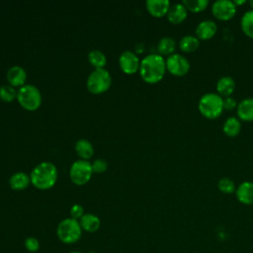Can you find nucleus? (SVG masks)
<instances>
[{
  "label": "nucleus",
  "mask_w": 253,
  "mask_h": 253,
  "mask_svg": "<svg viewBox=\"0 0 253 253\" xmlns=\"http://www.w3.org/2000/svg\"><path fill=\"white\" fill-rule=\"evenodd\" d=\"M166 72V61L162 55L151 53L146 55L139 66L141 78L150 84L159 82Z\"/></svg>",
  "instance_id": "f257e3e1"
},
{
  "label": "nucleus",
  "mask_w": 253,
  "mask_h": 253,
  "mask_svg": "<svg viewBox=\"0 0 253 253\" xmlns=\"http://www.w3.org/2000/svg\"><path fill=\"white\" fill-rule=\"evenodd\" d=\"M32 184L40 190L51 188L57 180V169L50 162H42L37 165L30 176Z\"/></svg>",
  "instance_id": "f03ea898"
},
{
  "label": "nucleus",
  "mask_w": 253,
  "mask_h": 253,
  "mask_svg": "<svg viewBox=\"0 0 253 253\" xmlns=\"http://www.w3.org/2000/svg\"><path fill=\"white\" fill-rule=\"evenodd\" d=\"M82 228L77 219L67 217L62 219L56 227V235L60 242L66 245L75 244L82 236Z\"/></svg>",
  "instance_id": "7ed1b4c3"
},
{
  "label": "nucleus",
  "mask_w": 253,
  "mask_h": 253,
  "mask_svg": "<svg viewBox=\"0 0 253 253\" xmlns=\"http://www.w3.org/2000/svg\"><path fill=\"white\" fill-rule=\"evenodd\" d=\"M198 109L205 118L210 120L216 119L223 111V98L217 93H206L200 98Z\"/></svg>",
  "instance_id": "20e7f679"
},
{
  "label": "nucleus",
  "mask_w": 253,
  "mask_h": 253,
  "mask_svg": "<svg viewBox=\"0 0 253 253\" xmlns=\"http://www.w3.org/2000/svg\"><path fill=\"white\" fill-rule=\"evenodd\" d=\"M17 99L20 105L28 111L37 110L42 103V95L40 90L31 84L20 87L19 91L17 92Z\"/></svg>",
  "instance_id": "39448f33"
},
{
  "label": "nucleus",
  "mask_w": 253,
  "mask_h": 253,
  "mask_svg": "<svg viewBox=\"0 0 253 253\" xmlns=\"http://www.w3.org/2000/svg\"><path fill=\"white\" fill-rule=\"evenodd\" d=\"M111 83L110 73L104 68H96L88 76L87 88L93 94H101L110 88Z\"/></svg>",
  "instance_id": "423d86ee"
},
{
  "label": "nucleus",
  "mask_w": 253,
  "mask_h": 253,
  "mask_svg": "<svg viewBox=\"0 0 253 253\" xmlns=\"http://www.w3.org/2000/svg\"><path fill=\"white\" fill-rule=\"evenodd\" d=\"M92 164L84 159L75 161L70 167V178L76 185L86 184L92 177Z\"/></svg>",
  "instance_id": "0eeeda50"
},
{
  "label": "nucleus",
  "mask_w": 253,
  "mask_h": 253,
  "mask_svg": "<svg viewBox=\"0 0 253 253\" xmlns=\"http://www.w3.org/2000/svg\"><path fill=\"white\" fill-rule=\"evenodd\" d=\"M166 69L172 75L184 76L190 70V62L185 56L179 53H173L166 59Z\"/></svg>",
  "instance_id": "6e6552de"
},
{
  "label": "nucleus",
  "mask_w": 253,
  "mask_h": 253,
  "mask_svg": "<svg viewBox=\"0 0 253 253\" xmlns=\"http://www.w3.org/2000/svg\"><path fill=\"white\" fill-rule=\"evenodd\" d=\"M211 13L216 19L227 21L234 17L236 5L230 0H216L211 5Z\"/></svg>",
  "instance_id": "1a4fd4ad"
},
{
  "label": "nucleus",
  "mask_w": 253,
  "mask_h": 253,
  "mask_svg": "<svg viewBox=\"0 0 253 253\" xmlns=\"http://www.w3.org/2000/svg\"><path fill=\"white\" fill-rule=\"evenodd\" d=\"M119 62L122 70L126 74L135 73L140 66V61L137 55L130 50H125L121 54Z\"/></svg>",
  "instance_id": "9d476101"
},
{
  "label": "nucleus",
  "mask_w": 253,
  "mask_h": 253,
  "mask_svg": "<svg viewBox=\"0 0 253 253\" xmlns=\"http://www.w3.org/2000/svg\"><path fill=\"white\" fill-rule=\"evenodd\" d=\"M217 31V26L212 20H204L196 28V37L202 41L211 39Z\"/></svg>",
  "instance_id": "9b49d317"
},
{
  "label": "nucleus",
  "mask_w": 253,
  "mask_h": 253,
  "mask_svg": "<svg viewBox=\"0 0 253 253\" xmlns=\"http://www.w3.org/2000/svg\"><path fill=\"white\" fill-rule=\"evenodd\" d=\"M235 194L239 203L246 206L253 205V182L251 181L242 182L236 188Z\"/></svg>",
  "instance_id": "f8f14e48"
},
{
  "label": "nucleus",
  "mask_w": 253,
  "mask_h": 253,
  "mask_svg": "<svg viewBox=\"0 0 253 253\" xmlns=\"http://www.w3.org/2000/svg\"><path fill=\"white\" fill-rule=\"evenodd\" d=\"M145 5L148 12L156 18H161L167 15L171 6L168 0H147Z\"/></svg>",
  "instance_id": "ddd939ff"
},
{
  "label": "nucleus",
  "mask_w": 253,
  "mask_h": 253,
  "mask_svg": "<svg viewBox=\"0 0 253 253\" xmlns=\"http://www.w3.org/2000/svg\"><path fill=\"white\" fill-rule=\"evenodd\" d=\"M167 19L172 24H180L185 21L188 16V10L183 3H176L170 6L167 13Z\"/></svg>",
  "instance_id": "4468645a"
},
{
  "label": "nucleus",
  "mask_w": 253,
  "mask_h": 253,
  "mask_svg": "<svg viewBox=\"0 0 253 253\" xmlns=\"http://www.w3.org/2000/svg\"><path fill=\"white\" fill-rule=\"evenodd\" d=\"M239 120L253 122V98H245L237 104L236 108Z\"/></svg>",
  "instance_id": "2eb2a0df"
},
{
  "label": "nucleus",
  "mask_w": 253,
  "mask_h": 253,
  "mask_svg": "<svg viewBox=\"0 0 253 253\" xmlns=\"http://www.w3.org/2000/svg\"><path fill=\"white\" fill-rule=\"evenodd\" d=\"M7 79L11 86L17 87V86H24L26 79H27V73L25 69L21 66H12L8 72H7Z\"/></svg>",
  "instance_id": "dca6fc26"
},
{
  "label": "nucleus",
  "mask_w": 253,
  "mask_h": 253,
  "mask_svg": "<svg viewBox=\"0 0 253 253\" xmlns=\"http://www.w3.org/2000/svg\"><path fill=\"white\" fill-rule=\"evenodd\" d=\"M235 86H236V84H235V81L232 77L222 76L216 82L217 94L222 98L230 97V95L235 90Z\"/></svg>",
  "instance_id": "f3484780"
},
{
  "label": "nucleus",
  "mask_w": 253,
  "mask_h": 253,
  "mask_svg": "<svg viewBox=\"0 0 253 253\" xmlns=\"http://www.w3.org/2000/svg\"><path fill=\"white\" fill-rule=\"evenodd\" d=\"M79 223L82 230L88 233L96 232L101 226L100 218L93 213H84V215L79 219Z\"/></svg>",
  "instance_id": "a211bd4d"
},
{
  "label": "nucleus",
  "mask_w": 253,
  "mask_h": 253,
  "mask_svg": "<svg viewBox=\"0 0 253 253\" xmlns=\"http://www.w3.org/2000/svg\"><path fill=\"white\" fill-rule=\"evenodd\" d=\"M241 129V123L237 117H228L222 126L223 132L230 137L236 136Z\"/></svg>",
  "instance_id": "6ab92c4d"
},
{
  "label": "nucleus",
  "mask_w": 253,
  "mask_h": 253,
  "mask_svg": "<svg viewBox=\"0 0 253 253\" xmlns=\"http://www.w3.org/2000/svg\"><path fill=\"white\" fill-rule=\"evenodd\" d=\"M200 45V40L196 36L186 35L181 38L179 42V47L184 52H193L198 49Z\"/></svg>",
  "instance_id": "aec40b11"
},
{
  "label": "nucleus",
  "mask_w": 253,
  "mask_h": 253,
  "mask_svg": "<svg viewBox=\"0 0 253 253\" xmlns=\"http://www.w3.org/2000/svg\"><path fill=\"white\" fill-rule=\"evenodd\" d=\"M10 186L13 190L21 191L28 187L31 182L30 177L24 172H17L10 178Z\"/></svg>",
  "instance_id": "412c9836"
},
{
  "label": "nucleus",
  "mask_w": 253,
  "mask_h": 253,
  "mask_svg": "<svg viewBox=\"0 0 253 253\" xmlns=\"http://www.w3.org/2000/svg\"><path fill=\"white\" fill-rule=\"evenodd\" d=\"M75 150L77 152V154L83 158V159H89L93 156L94 153V149L93 146L91 144V142L87 139H79L76 143H75Z\"/></svg>",
  "instance_id": "4be33fe9"
},
{
  "label": "nucleus",
  "mask_w": 253,
  "mask_h": 253,
  "mask_svg": "<svg viewBox=\"0 0 253 253\" xmlns=\"http://www.w3.org/2000/svg\"><path fill=\"white\" fill-rule=\"evenodd\" d=\"M240 27L242 32L249 38L253 39V9L246 11L240 21Z\"/></svg>",
  "instance_id": "5701e85b"
},
{
  "label": "nucleus",
  "mask_w": 253,
  "mask_h": 253,
  "mask_svg": "<svg viewBox=\"0 0 253 253\" xmlns=\"http://www.w3.org/2000/svg\"><path fill=\"white\" fill-rule=\"evenodd\" d=\"M175 46L176 42L172 38L164 37L159 41L157 48L160 55H171L175 50Z\"/></svg>",
  "instance_id": "b1692460"
},
{
  "label": "nucleus",
  "mask_w": 253,
  "mask_h": 253,
  "mask_svg": "<svg viewBox=\"0 0 253 253\" xmlns=\"http://www.w3.org/2000/svg\"><path fill=\"white\" fill-rule=\"evenodd\" d=\"M182 3L187 8L188 11H191L194 13L204 11L205 9H207L209 5L208 0H184Z\"/></svg>",
  "instance_id": "393cba45"
},
{
  "label": "nucleus",
  "mask_w": 253,
  "mask_h": 253,
  "mask_svg": "<svg viewBox=\"0 0 253 253\" xmlns=\"http://www.w3.org/2000/svg\"><path fill=\"white\" fill-rule=\"evenodd\" d=\"M89 62L96 68H103L107 63V58L105 54L100 50H92L88 54Z\"/></svg>",
  "instance_id": "a878e982"
},
{
  "label": "nucleus",
  "mask_w": 253,
  "mask_h": 253,
  "mask_svg": "<svg viewBox=\"0 0 253 253\" xmlns=\"http://www.w3.org/2000/svg\"><path fill=\"white\" fill-rule=\"evenodd\" d=\"M217 188L221 193L232 194L236 191V185L234 181L228 177L220 178L217 182Z\"/></svg>",
  "instance_id": "bb28decb"
},
{
  "label": "nucleus",
  "mask_w": 253,
  "mask_h": 253,
  "mask_svg": "<svg viewBox=\"0 0 253 253\" xmlns=\"http://www.w3.org/2000/svg\"><path fill=\"white\" fill-rule=\"evenodd\" d=\"M17 98V92L11 85H3L0 87V99L4 102H11Z\"/></svg>",
  "instance_id": "cd10ccee"
},
{
  "label": "nucleus",
  "mask_w": 253,
  "mask_h": 253,
  "mask_svg": "<svg viewBox=\"0 0 253 253\" xmlns=\"http://www.w3.org/2000/svg\"><path fill=\"white\" fill-rule=\"evenodd\" d=\"M24 246L26 248L27 251L31 252V253H36L40 250L41 248V244H40V241L38 238L36 237H33V236H30V237H27L24 241Z\"/></svg>",
  "instance_id": "c85d7f7f"
},
{
  "label": "nucleus",
  "mask_w": 253,
  "mask_h": 253,
  "mask_svg": "<svg viewBox=\"0 0 253 253\" xmlns=\"http://www.w3.org/2000/svg\"><path fill=\"white\" fill-rule=\"evenodd\" d=\"M70 215L74 219H80L84 215V209L81 205L75 204L70 209Z\"/></svg>",
  "instance_id": "c756f323"
},
{
  "label": "nucleus",
  "mask_w": 253,
  "mask_h": 253,
  "mask_svg": "<svg viewBox=\"0 0 253 253\" xmlns=\"http://www.w3.org/2000/svg\"><path fill=\"white\" fill-rule=\"evenodd\" d=\"M108 168V164L105 160L103 159H97L95 160L93 163H92V169H93V172H96V173H102L104 171H106Z\"/></svg>",
  "instance_id": "7c9ffc66"
},
{
  "label": "nucleus",
  "mask_w": 253,
  "mask_h": 253,
  "mask_svg": "<svg viewBox=\"0 0 253 253\" xmlns=\"http://www.w3.org/2000/svg\"><path fill=\"white\" fill-rule=\"evenodd\" d=\"M237 108V102L232 97H226L223 98V110L226 111H232Z\"/></svg>",
  "instance_id": "2f4dec72"
},
{
  "label": "nucleus",
  "mask_w": 253,
  "mask_h": 253,
  "mask_svg": "<svg viewBox=\"0 0 253 253\" xmlns=\"http://www.w3.org/2000/svg\"><path fill=\"white\" fill-rule=\"evenodd\" d=\"M233 2H234V4H235V5H236V7H237L238 5H242V4H244L246 1H245V0H240V1H239V0H235V1H233Z\"/></svg>",
  "instance_id": "473e14b6"
},
{
  "label": "nucleus",
  "mask_w": 253,
  "mask_h": 253,
  "mask_svg": "<svg viewBox=\"0 0 253 253\" xmlns=\"http://www.w3.org/2000/svg\"><path fill=\"white\" fill-rule=\"evenodd\" d=\"M249 5H250V7L253 9V0H250V1H249Z\"/></svg>",
  "instance_id": "72a5a7b5"
},
{
  "label": "nucleus",
  "mask_w": 253,
  "mask_h": 253,
  "mask_svg": "<svg viewBox=\"0 0 253 253\" xmlns=\"http://www.w3.org/2000/svg\"><path fill=\"white\" fill-rule=\"evenodd\" d=\"M69 253H83V252H81V251H71Z\"/></svg>",
  "instance_id": "f704fd0d"
}]
</instances>
